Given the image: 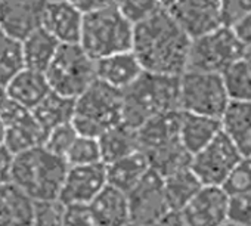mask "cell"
<instances>
[{
    "label": "cell",
    "instance_id": "1",
    "mask_svg": "<svg viewBox=\"0 0 251 226\" xmlns=\"http://www.w3.org/2000/svg\"><path fill=\"white\" fill-rule=\"evenodd\" d=\"M189 34L164 9L133 25L132 52L147 73L179 77L186 71Z\"/></svg>",
    "mask_w": 251,
    "mask_h": 226
},
{
    "label": "cell",
    "instance_id": "2",
    "mask_svg": "<svg viewBox=\"0 0 251 226\" xmlns=\"http://www.w3.org/2000/svg\"><path fill=\"white\" fill-rule=\"evenodd\" d=\"M123 93V125L138 130L148 120L179 111V77L142 71Z\"/></svg>",
    "mask_w": 251,
    "mask_h": 226
},
{
    "label": "cell",
    "instance_id": "3",
    "mask_svg": "<svg viewBox=\"0 0 251 226\" xmlns=\"http://www.w3.org/2000/svg\"><path fill=\"white\" fill-rule=\"evenodd\" d=\"M180 111L154 117L136 130L138 150L147 157L150 167L166 177L191 163V155L179 138Z\"/></svg>",
    "mask_w": 251,
    "mask_h": 226
},
{
    "label": "cell",
    "instance_id": "4",
    "mask_svg": "<svg viewBox=\"0 0 251 226\" xmlns=\"http://www.w3.org/2000/svg\"><path fill=\"white\" fill-rule=\"evenodd\" d=\"M68 164L43 145L14 155L11 182L33 201L58 200Z\"/></svg>",
    "mask_w": 251,
    "mask_h": 226
},
{
    "label": "cell",
    "instance_id": "5",
    "mask_svg": "<svg viewBox=\"0 0 251 226\" xmlns=\"http://www.w3.org/2000/svg\"><path fill=\"white\" fill-rule=\"evenodd\" d=\"M133 24L112 5L83 12L78 45L93 59L132 50Z\"/></svg>",
    "mask_w": 251,
    "mask_h": 226
},
{
    "label": "cell",
    "instance_id": "6",
    "mask_svg": "<svg viewBox=\"0 0 251 226\" xmlns=\"http://www.w3.org/2000/svg\"><path fill=\"white\" fill-rule=\"evenodd\" d=\"M123 122V93L100 80H95L74 99L71 125L80 136L98 139Z\"/></svg>",
    "mask_w": 251,
    "mask_h": 226
},
{
    "label": "cell",
    "instance_id": "7",
    "mask_svg": "<svg viewBox=\"0 0 251 226\" xmlns=\"http://www.w3.org/2000/svg\"><path fill=\"white\" fill-rule=\"evenodd\" d=\"M45 75L52 92L75 99L96 80L95 61L78 43L61 45Z\"/></svg>",
    "mask_w": 251,
    "mask_h": 226
},
{
    "label": "cell",
    "instance_id": "8",
    "mask_svg": "<svg viewBox=\"0 0 251 226\" xmlns=\"http://www.w3.org/2000/svg\"><path fill=\"white\" fill-rule=\"evenodd\" d=\"M230 103L220 74L186 70L179 75V109L222 119Z\"/></svg>",
    "mask_w": 251,
    "mask_h": 226
},
{
    "label": "cell",
    "instance_id": "9",
    "mask_svg": "<svg viewBox=\"0 0 251 226\" xmlns=\"http://www.w3.org/2000/svg\"><path fill=\"white\" fill-rule=\"evenodd\" d=\"M245 52L232 28L220 25L191 40L186 70L222 74L229 65L242 59Z\"/></svg>",
    "mask_w": 251,
    "mask_h": 226
},
{
    "label": "cell",
    "instance_id": "10",
    "mask_svg": "<svg viewBox=\"0 0 251 226\" xmlns=\"http://www.w3.org/2000/svg\"><path fill=\"white\" fill-rule=\"evenodd\" d=\"M242 158L232 141L220 132L207 147L191 157L189 169L202 186H222Z\"/></svg>",
    "mask_w": 251,
    "mask_h": 226
},
{
    "label": "cell",
    "instance_id": "11",
    "mask_svg": "<svg viewBox=\"0 0 251 226\" xmlns=\"http://www.w3.org/2000/svg\"><path fill=\"white\" fill-rule=\"evenodd\" d=\"M130 225L151 226L170 211L164 192V179L155 170L150 172L127 194Z\"/></svg>",
    "mask_w": 251,
    "mask_h": 226
},
{
    "label": "cell",
    "instance_id": "12",
    "mask_svg": "<svg viewBox=\"0 0 251 226\" xmlns=\"http://www.w3.org/2000/svg\"><path fill=\"white\" fill-rule=\"evenodd\" d=\"M0 119L6 126L3 147L12 155L43 145L46 133L39 126L30 109L15 103L8 98L6 103L0 109Z\"/></svg>",
    "mask_w": 251,
    "mask_h": 226
},
{
    "label": "cell",
    "instance_id": "13",
    "mask_svg": "<svg viewBox=\"0 0 251 226\" xmlns=\"http://www.w3.org/2000/svg\"><path fill=\"white\" fill-rule=\"evenodd\" d=\"M160 6L191 39L220 27L219 0H160Z\"/></svg>",
    "mask_w": 251,
    "mask_h": 226
},
{
    "label": "cell",
    "instance_id": "14",
    "mask_svg": "<svg viewBox=\"0 0 251 226\" xmlns=\"http://www.w3.org/2000/svg\"><path fill=\"white\" fill-rule=\"evenodd\" d=\"M48 0H2L0 2V31L6 37L23 42L42 28Z\"/></svg>",
    "mask_w": 251,
    "mask_h": 226
},
{
    "label": "cell",
    "instance_id": "15",
    "mask_svg": "<svg viewBox=\"0 0 251 226\" xmlns=\"http://www.w3.org/2000/svg\"><path fill=\"white\" fill-rule=\"evenodd\" d=\"M106 185V166L103 163L68 167L58 200L65 205H87Z\"/></svg>",
    "mask_w": 251,
    "mask_h": 226
},
{
    "label": "cell",
    "instance_id": "16",
    "mask_svg": "<svg viewBox=\"0 0 251 226\" xmlns=\"http://www.w3.org/2000/svg\"><path fill=\"white\" fill-rule=\"evenodd\" d=\"M179 213L185 226H223L227 223V195L219 186H202Z\"/></svg>",
    "mask_w": 251,
    "mask_h": 226
},
{
    "label": "cell",
    "instance_id": "17",
    "mask_svg": "<svg viewBox=\"0 0 251 226\" xmlns=\"http://www.w3.org/2000/svg\"><path fill=\"white\" fill-rule=\"evenodd\" d=\"M83 11L70 0H48L42 28L61 45H74L80 40Z\"/></svg>",
    "mask_w": 251,
    "mask_h": 226
},
{
    "label": "cell",
    "instance_id": "18",
    "mask_svg": "<svg viewBox=\"0 0 251 226\" xmlns=\"http://www.w3.org/2000/svg\"><path fill=\"white\" fill-rule=\"evenodd\" d=\"M95 226H129L130 211L126 192L106 185L89 204Z\"/></svg>",
    "mask_w": 251,
    "mask_h": 226
},
{
    "label": "cell",
    "instance_id": "19",
    "mask_svg": "<svg viewBox=\"0 0 251 226\" xmlns=\"http://www.w3.org/2000/svg\"><path fill=\"white\" fill-rule=\"evenodd\" d=\"M95 68L96 80L117 90L129 87L144 71L132 50L98 59L95 61Z\"/></svg>",
    "mask_w": 251,
    "mask_h": 226
},
{
    "label": "cell",
    "instance_id": "20",
    "mask_svg": "<svg viewBox=\"0 0 251 226\" xmlns=\"http://www.w3.org/2000/svg\"><path fill=\"white\" fill-rule=\"evenodd\" d=\"M220 132H222V123L219 119L197 116V114H191V112L180 111L179 138L183 148L191 157L198 151H201L204 147H207Z\"/></svg>",
    "mask_w": 251,
    "mask_h": 226
},
{
    "label": "cell",
    "instance_id": "21",
    "mask_svg": "<svg viewBox=\"0 0 251 226\" xmlns=\"http://www.w3.org/2000/svg\"><path fill=\"white\" fill-rule=\"evenodd\" d=\"M34 201L15 183L0 185V226H31Z\"/></svg>",
    "mask_w": 251,
    "mask_h": 226
},
{
    "label": "cell",
    "instance_id": "22",
    "mask_svg": "<svg viewBox=\"0 0 251 226\" xmlns=\"http://www.w3.org/2000/svg\"><path fill=\"white\" fill-rule=\"evenodd\" d=\"M6 93L11 100L33 111L50 93V87L45 73L24 68L6 84Z\"/></svg>",
    "mask_w": 251,
    "mask_h": 226
},
{
    "label": "cell",
    "instance_id": "23",
    "mask_svg": "<svg viewBox=\"0 0 251 226\" xmlns=\"http://www.w3.org/2000/svg\"><path fill=\"white\" fill-rule=\"evenodd\" d=\"M222 132L242 157H251V102H230L220 119Z\"/></svg>",
    "mask_w": 251,
    "mask_h": 226
},
{
    "label": "cell",
    "instance_id": "24",
    "mask_svg": "<svg viewBox=\"0 0 251 226\" xmlns=\"http://www.w3.org/2000/svg\"><path fill=\"white\" fill-rule=\"evenodd\" d=\"M150 169L151 167L147 157L141 151H136L127 157L106 164V182L109 186L127 194L142 180Z\"/></svg>",
    "mask_w": 251,
    "mask_h": 226
},
{
    "label": "cell",
    "instance_id": "25",
    "mask_svg": "<svg viewBox=\"0 0 251 226\" xmlns=\"http://www.w3.org/2000/svg\"><path fill=\"white\" fill-rule=\"evenodd\" d=\"M61 43L46 30L39 28L21 42L24 67L33 71L45 73L56 55Z\"/></svg>",
    "mask_w": 251,
    "mask_h": 226
},
{
    "label": "cell",
    "instance_id": "26",
    "mask_svg": "<svg viewBox=\"0 0 251 226\" xmlns=\"http://www.w3.org/2000/svg\"><path fill=\"white\" fill-rule=\"evenodd\" d=\"M98 144L100 150V161L105 166L139 151L136 130L123 123L103 132L98 138Z\"/></svg>",
    "mask_w": 251,
    "mask_h": 226
},
{
    "label": "cell",
    "instance_id": "27",
    "mask_svg": "<svg viewBox=\"0 0 251 226\" xmlns=\"http://www.w3.org/2000/svg\"><path fill=\"white\" fill-rule=\"evenodd\" d=\"M36 122L48 135L52 129L71 123L74 116V99L50 93L31 111Z\"/></svg>",
    "mask_w": 251,
    "mask_h": 226
},
{
    "label": "cell",
    "instance_id": "28",
    "mask_svg": "<svg viewBox=\"0 0 251 226\" xmlns=\"http://www.w3.org/2000/svg\"><path fill=\"white\" fill-rule=\"evenodd\" d=\"M164 179V192L170 211H180L202 188L198 177L188 167L180 169Z\"/></svg>",
    "mask_w": 251,
    "mask_h": 226
},
{
    "label": "cell",
    "instance_id": "29",
    "mask_svg": "<svg viewBox=\"0 0 251 226\" xmlns=\"http://www.w3.org/2000/svg\"><path fill=\"white\" fill-rule=\"evenodd\" d=\"M220 75L230 102H251V65L245 58L229 65Z\"/></svg>",
    "mask_w": 251,
    "mask_h": 226
},
{
    "label": "cell",
    "instance_id": "30",
    "mask_svg": "<svg viewBox=\"0 0 251 226\" xmlns=\"http://www.w3.org/2000/svg\"><path fill=\"white\" fill-rule=\"evenodd\" d=\"M24 68L21 43L8 37L0 49V84L6 87V84Z\"/></svg>",
    "mask_w": 251,
    "mask_h": 226
},
{
    "label": "cell",
    "instance_id": "31",
    "mask_svg": "<svg viewBox=\"0 0 251 226\" xmlns=\"http://www.w3.org/2000/svg\"><path fill=\"white\" fill-rule=\"evenodd\" d=\"M65 161H67L68 167L90 166V164L102 163L98 139L78 135L77 139L74 141V144L71 145L70 151L67 152Z\"/></svg>",
    "mask_w": 251,
    "mask_h": 226
},
{
    "label": "cell",
    "instance_id": "32",
    "mask_svg": "<svg viewBox=\"0 0 251 226\" xmlns=\"http://www.w3.org/2000/svg\"><path fill=\"white\" fill-rule=\"evenodd\" d=\"M220 188L227 197L251 194V157H242Z\"/></svg>",
    "mask_w": 251,
    "mask_h": 226
},
{
    "label": "cell",
    "instance_id": "33",
    "mask_svg": "<svg viewBox=\"0 0 251 226\" xmlns=\"http://www.w3.org/2000/svg\"><path fill=\"white\" fill-rule=\"evenodd\" d=\"M114 6L133 25L151 17L161 8L160 0H114Z\"/></svg>",
    "mask_w": 251,
    "mask_h": 226
},
{
    "label": "cell",
    "instance_id": "34",
    "mask_svg": "<svg viewBox=\"0 0 251 226\" xmlns=\"http://www.w3.org/2000/svg\"><path fill=\"white\" fill-rule=\"evenodd\" d=\"M77 136H78V133L75 132L74 126L71 123H67V125H62L59 127L52 129L46 135L43 147L49 152H52L53 155L61 157V158L65 160V155L70 151L74 141L77 139Z\"/></svg>",
    "mask_w": 251,
    "mask_h": 226
},
{
    "label": "cell",
    "instance_id": "35",
    "mask_svg": "<svg viewBox=\"0 0 251 226\" xmlns=\"http://www.w3.org/2000/svg\"><path fill=\"white\" fill-rule=\"evenodd\" d=\"M65 204L59 200L34 201L31 226H64Z\"/></svg>",
    "mask_w": 251,
    "mask_h": 226
},
{
    "label": "cell",
    "instance_id": "36",
    "mask_svg": "<svg viewBox=\"0 0 251 226\" xmlns=\"http://www.w3.org/2000/svg\"><path fill=\"white\" fill-rule=\"evenodd\" d=\"M251 12V0H219L220 25L232 28Z\"/></svg>",
    "mask_w": 251,
    "mask_h": 226
},
{
    "label": "cell",
    "instance_id": "37",
    "mask_svg": "<svg viewBox=\"0 0 251 226\" xmlns=\"http://www.w3.org/2000/svg\"><path fill=\"white\" fill-rule=\"evenodd\" d=\"M227 223L251 226V194L227 197Z\"/></svg>",
    "mask_w": 251,
    "mask_h": 226
},
{
    "label": "cell",
    "instance_id": "38",
    "mask_svg": "<svg viewBox=\"0 0 251 226\" xmlns=\"http://www.w3.org/2000/svg\"><path fill=\"white\" fill-rule=\"evenodd\" d=\"M64 226H95L87 205H65Z\"/></svg>",
    "mask_w": 251,
    "mask_h": 226
},
{
    "label": "cell",
    "instance_id": "39",
    "mask_svg": "<svg viewBox=\"0 0 251 226\" xmlns=\"http://www.w3.org/2000/svg\"><path fill=\"white\" fill-rule=\"evenodd\" d=\"M232 31L245 49H251V12L239 20L232 27Z\"/></svg>",
    "mask_w": 251,
    "mask_h": 226
},
{
    "label": "cell",
    "instance_id": "40",
    "mask_svg": "<svg viewBox=\"0 0 251 226\" xmlns=\"http://www.w3.org/2000/svg\"><path fill=\"white\" fill-rule=\"evenodd\" d=\"M12 160H14V155L3 145L0 147V185L11 182Z\"/></svg>",
    "mask_w": 251,
    "mask_h": 226
},
{
    "label": "cell",
    "instance_id": "41",
    "mask_svg": "<svg viewBox=\"0 0 251 226\" xmlns=\"http://www.w3.org/2000/svg\"><path fill=\"white\" fill-rule=\"evenodd\" d=\"M151 226H185L179 211H169Z\"/></svg>",
    "mask_w": 251,
    "mask_h": 226
},
{
    "label": "cell",
    "instance_id": "42",
    "mask_svg": "<svg viewBox=\"0 0 251 226\" xmlns=\"http://www.w3.org/2000/svg\"><path fill=\"white\" fill-rule=\"evenodd\" d=\"M70 2L74 3L83 12H86V11H90V9H96V8H102V6H106V5H112L114 0H70Z\"/></svg>",
    "mask_w": 251,
    "mask_h": 226
},
{
    "label": "cell",
    "instance_id": "43",
    "mask_svg": "<svg viewBox=\"0 0 251 226\" xmlns=\"http://www.w3.org/2000/svg\"><path fill=\"white\" fill-rule=\"evenodd\" d=\"M8 100V93H6V87L0 84V109H2V106L6 103Z\"/></svg>",
    "mask_w": 251,
    "mask_h": 226
},
{
    "label": "cell",
    "instance_id": "44",
    "mask_svg": "<svg viewBox=\"0 0 251 226\" xmlns=\"http://www.w3.org/2000/svg\"><path fill=\"white\" fill-rule=\"evenodd\" d=\"M5 136H6V126H5L3 120L0 119V147H2L5 142Z\"/></svg>",
    "mask_w": 251,
    "mask_h": 226
},
{
    "label": "cell",
    "instance_id": "45",
    "mask_svg": "<svg viewBox=\"0 0 251 226\" xmlns=\"http://www.w3.org/2000/svg\"><path fill=\"white\" fill-rule=\"evenodd\" d=\"M6 39H8V37H6L2 31H0V49H2V46H3V43L6 42Z\"/></svg>",
    "mask_w": 251,
    "mask_h": 226
},
{
    "label": "cell",
    "instance_id": "46",
    "mask_svg": "<svg viewBox=\"0 0 251 226\" xmlns=\"http://www.w3.org/2000/svg\"><path fill=\"white\" fill-rule=\"evenodd\" d=\"M247 61H248V64L251 65V49H247V52H245V56H244Z\"/></svg>",
    "mask_w": 251,
    "mask_h": 226
},
{
    "label": "cell",
    "instance_id": "47",
    "mask_svg": "<svg viewBox=\"0 0 251 226\" xmlns=\"http://www.w3.org/2000/svg\"><path fill=\"white\" fill-rule=\"evenodd\" d=\"M223 226H235V225H232V223H226V225H223Z\"/></svg>",
    "mask_w": 251,
    "mask_h": 226
},
{
    "label": "cell",
    "instance_id": "48",
    "mask_svg": "<svg viewBox=\"0 0 251 226\" xmlns=\"http://www.w3.org/2000/svg\"><path fill=\"white\" fill-rule=\"evenodd\" d=\"M129 226H133V225H129Z\"/></svg>",
    "mask_w": 251,
    "mask_h": 226
},
{
    "label": "cell",
    "instance_id": "49",
    "mask_svg": "<svg viewBox=\"0 0 251 226\" xmlns=\"http://www.w3.org/2000/svg\"><path fill=\"white\" fill-rule=\"evenodd\" d=\"M0 2H2V0H0Z\"/></svg>",
    "mask_w": 251,
    "mask_h": 226
}]
</instances>
